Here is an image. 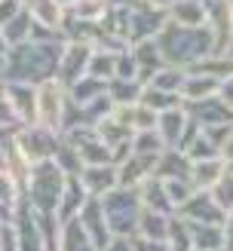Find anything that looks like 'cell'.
<instances>
[{"label": "cell", "instance_id": "1", "mask_svg": "<svg viewBox=\"0 0 233 251\" xmlns=\"http://www.w3.org/2000/svg\"><path fill=\"white\" fill-rule=\"evenodd\" d=\"M61 169H55L49 159L37 162L31 169V178H28V202L37 211H55V205L61 202Z\"/></svg>", "mask_w": 233, "mask_h": 251}, {"label": "cell", "instance_id": "3", "mask_svg": "<svg viewBox=\"0 0 233 251\" xmlns=\"http://www.w3.org/2000/svg\"><path fill=\"white\" fill-rule=\"evenodd\" d=\"M37 123L52 129V132L61 126V89L52 80H46L37 89Z\"/></svg>", "mask_w": 233, "mask_h": 251}, {"label": "cell", "instance_id": "6", "mask_svg": "<svg viewBox=\"0 0 233 251\" xmlns=\"http://www.w3.org/2000/svg\"><path fill=\"white\" fill-rule=\"evenodd\" d=\"M31 12L28 9H22L19 16H12L3 28H0V34H3V43H6V49H12V46H19V43H25L31 37Z\"/></svg>", "mask_w": 233, "mask_h": 251}, {"label": "cell", "instance_id": "2", "mask_svg": "<svg viewBox=\"0 0 233 251\" xmlns=\"http://www.w3.org/2000/svg\"><path fill=\"white\" fill-rule=\"evenodd\" d=\"M16 144L25 150V156H28L31 162H43L49 159V153H52V129H46V126L40 123H31L28 129H22L16 135Z\"/></svg>", "mask_w": 233, "mask_h": 251}, {"label": "cell", "instance_id": "8", "mask_svg": "<svg viewBox=\"0 0 233 251\" xmlns=\"http://www.w3.org/2000/svg\"><path fill=\"white\" fill-rule=\"evenodd\" d=\"M83 181L89 184L95 193H102V187H114V184H117V175L110 172V169H86Z\"/></svg>", "mask_w": 233, "mask_h": 251}, {"label": "cell", "instance_id": "14", "mask_svg": "<svg viewBox=\"0 0 233 251\" xmlns=\"http://www.w3.org/2000/svg\"><path fill=\"white\" fill-rule=\"evenodd\" d=\"M3 74H6V52H0V80H3Z\"/></svg>", "mask_w": 233, "mask_h": 251}, {"label": "cell", "instance_id": "13", "mask_svg": "<svg viewBox=\"0 0 233 251\" xmlns=\"http://www.w3.org/2000/svg\"><path fill=\"white\" fill-rule=\"evenodd\" d=\"M163 227H166V224H163V218H159V215H144V224H141V230H144V236H154V233H159V236H163Z\"/></svg>", "mask_w": 233, "mask_h": 251}, {"label": "cell", "instance_id": "11", "mask_svg": "<svg viewBox=\"0 0 233 251\" xmlns=\"http://www.w3.org/2000/svg\"><path fill=\"white\" fill-rule=\"evenodd\" d=\"M22 12V0H0V28L12 19V16H19Z\"/></svg>", "mask_w": 233, "mask_h": 251}, {"label": "cell", "instance_id": "12", "mask_svg": "<svg viewBox=\"0 0 233 251\" xmlns=\"http://www.w3.org/2000/svg\"><path fill=\"white\" fill-rule=\"evenodd\" d=\"M12 120H16V114H12V107H9V101H6L3 80H0V129H3V126H9Z\"/></svg>", "mask_w": 233, "mask_h": 251}, {"label": "cell", "instance_id": "7", "mask_svg": "<svg viewBox=\"0 0 233 251\" xmlns=\"http://www.w3.org/2000/svg\"><path fill=\"white\" fill-rule=\"evenodd\" d=\"M83 221H86V224H83V230L95 239V245H98V248H107V227L102 224V218H98V205H95V202L86 205Z\"/></svg>", "mask_w": 233, "mask_h": 251}, {"label": "cell", "instance_id": "10", "mask_svg": "<svg viewBox=\"0 0 233 251\" xmlns=\"http://www.w3.org/2000/svg\"><path fill=\"white\" fill-rule=\"evenodd\" d=\"M178 132H181V114L169 110V114L163 117V135H166V141H175Z\"/></svg>", "mask_w": 233, "mask_h": 251}, {"label": "cell", "instance_id": "5", "mask_svg": "<svg viewBox=\"0 0 233 251\" xmlns=\"http://www.w3.org/2000/svg\"><path fill=\"white\" fill-rule=\"evenodd\" d=\"M25 9L43 28H58L61 25V0H25Z\"/></svg>", "mask_w": 233, "mask_h": 251}, {"label": "cell", "instance_id": "4", "mask_svg": "<svg viewBox=\"0 0 233 251\" xmlns=\"http://www.w3.org/2000/svg\"><path fill=\"white\" fill-rule=\"evenodd\" d=\"M16 236H19V251H43V233H40V218H34L28 205L19 208L16 215Z\"/></svg>", "mask_w": 233, "mask_h": 251}, {"label": "cell", "instance_id": "15", "mask_svg": "<svg viewBox=\"0 0 233 251\" xmlns=\"http://www.w3.org/2000/svg\"><path fill=\"white\" fill-rule=\"evenodd\" d=\"M151 3H172V0H151Z\"/></svg>", "mask_w": 233, "mask_h": 251}, {"label": "cell", "instance_id": "9", "mask_svg": "<svg viewBox=\"0 0 233 251\" xmlns=\"http://www.w3.org/2000/svg\"><path fill=\"white\" fill-rule=\"evenodd\" d=\"M16 199H19V184L9 178L6 169H0V205L12 208V205H16Z\"/></svg>", "mask_w": 233, "mask_h": 251}, {"label": "cell", "instance_id": "16", "mask_svg": "<svg viewBox=\"0 0 233 251\" xmlns=\"http://www.w3.org/2000/svg\"><path fill=\"white\" fill-rule=\"evenodd\" d=\"M0 227H3V224H0Z\"/></svg>", "mask_w": 233, "mask_h": 251}]
</instances>
